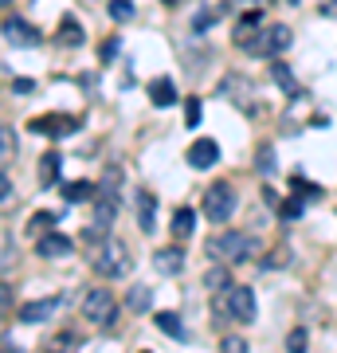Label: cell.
Returning a JSON list of instances; mask_svg holds the SVG:
<instances>
[{"instance_id": "cell-22", "label": "cell", "mask_w": 337, "mask_h": 353, "mask_svg": "<svg viewBox=\"0 0 337 353\" xmlns=\"http://www.w3.org/2000/svg\"><path fill=\"white\" fill-rule=\"evenodd\" d=\"M290 263V248L287 243H275L271 252L263 255V267H271V271H278V267H287Z\"/></svg>"}, {"instance_id": "cell-4", "label": "cell", "mask_w": 337, "mask_h": 353, "mask_svg": "<svg viewBox=\"0 0 337 353\" xmlns=\"http://www.w3.org/2000/svg\"><path fill=\"white\" fill-rule=\"evenodd\" d=\"M83 318H90L94 326H114V318H118V303H114V294L106 287H90L83 294Z\"/></svg>"}, {"instance_id": "cell-18", "label": "cell", "mask_w": 337, "mask_h": 353, "mask_svg": "<svg viewBox=\"0 0 337 353\" xmlns=\"http://www.w3.org/2000/svg\"><path fill=\"white\" fill-rule=\"evenodd\" d=\"M59 169H63L59 153H43V157H39V181H43V185H55V181H59Z\"/></svg>"}, {"instance_id": "cell-28", "label": "cell", "mask_w": 337, "mask_h": 353, "mask_svg": "<svg viewBox=\"0 0 337 353\" xmlns=\"http://www.w3.org/2000/svg\"><path fill=\"white\" fill-rule=\"evenodd\" d=\"M302 212H306V204L294 196V201H287V204H278V216L283 220H302Z\"/></svg>"}, {"instance_id": "cell-34", "label": "cell", "mask_w": 337, "mask_h": 353, "mask_svg": "<svg viewBox=\"0 0 337 353\" xmlns=\"http://www.w3.org/2000/svg\"><path fill=\"white\" fill-rule=\"evenodd\" d=\"M12 90H16V94H32L36 83H32V79H12Z\"/></svg>"}, {"instance_id": "cell-35", "label": "cell", "mask_w": 337, "mask_h": 353, "mask_svg": "<svg viewBox=\"0 0 337 353\" xmlns=\"http://www.w3.org/2000/svg\"><path fill=\"white\" fill-rule=\"evenodd\" d=\"M224 350L227 353H243V350H247V341H243V338H224Z\"/></svg>"}, {"instance_id": "cell-36", "label": "cell", "mask_w": 337, "mask_h": 353, "mask_svg": "<svg viewBox=\"0 0 337 353\" xmlns=\"http://www.w3.org/2000/svg\"><path fill=\"white\" fill-rule=\"evenodd\" d=\"M0 263H4V271L12 267V236H8V232H4V259H0Z\"/></svg>"}, {"instance_id": "cell-31", "label": "cell", "mask_w": 337, "mask_h": 353, "mask_svg": "<svg viewBox=\"0 0 337 353\" xmlns=\"http://www.w3.org/2000/svg\"><path fill=\"white\" fill-rule=\"evenodd\" d=\"M290 185H294V192H302V196H318V192H322V189H318V185H310V181H302L298 173L290 176Z\"/></svg>"}, {"instance_id": "cell-16", "label": "cell", "mask_w": 337, "mask_h": 353, "mask_svg": "<svg viewBox=\"0 0 337 353\" xmlns=\"http://www.w3.org/2000/svg\"><path fill=\"white\" fill-rule=\"evenodd\" d=\"M271 79H275L278 87L287 90V94H294V99H302V90H298V83H294V75H290V67L283 63V59H271Z\"/></svg>"}, {"instance_id": "cell-3", "label": "cell", "mask_w": 337, "mask_h": 353, "mask_svg": "<svg viewBox=\"0 0 337 353\" xmlns=\"http://www.w3.org/2000/svg\"><path fill=\"white\" fill-rule=\"evenodd\" d=\"M232 212H236V189H232L227 181L208 185V189H204V216H208L212 224H224V220H232Z\"/></svg>"}, {"instance_id": "cell-29", "label": "cell", "mask_w": 337, "mask_h": 353, "mask_svg": "<svg viewBox=\"0 0 337 353\" xmlns=\"http://www.w3.org/2000/svg\"><path fill=\"white\" fill-rule=\"evenodd\" d=\"M185 122H188V130L200 126V99H185Z\"/></svg>"}, {"instance_id": "cell-1", "label": "cell", "mask_w": 337, "mask_h": 353, "mask_svg": "<svg viewBox=\"0 0 337 353\" xmlns=\"http://www.w3.org/2000/svg\"><path fill=\"white\" fill-rule=\"evenodd\" d=\"M204 252L212 259H224V263H243L251 255H259V243L251 236H243V232H224V236H212L204 243Z\"/></svg>"}, {"instance_id": "cell-5", "label": "cell", "mask_w": 337, "mask_h": 353, "mask_svg": "<svg viewBox=\"0 0 337 353\" xmlns=\"http://www.w3.org/2000/svg\"><path fill=\"white\" fill-rule=\"evenodd\" d=\"M227 314L236 322H255V290L243 283H232L227 287Z\"/></svg>"}, {"instance_id": "cell-24", "label": "cell", "mask_w": 337, "mask_h": 353, "mask_svg": "<svg viewBox=\"0 0 337 353\" xmlns=\"http://www.w3.org/2000/svg\"><path fill=\"white\" fill-rule=\"evenodd\" d=\"M106 12H110V20L125 24V20H134V4H130V0H110V4H106Z\"/></svg>"}, {"instance_id": "cell-39", "label": "cell", "mask_w": 337, "mask_h": 353, "mask_svg": "<svg viewBox=\"0 0 337 353\" xmlns=\"http://www.w3.org/2000/svg\"><path fill=\"white\" fill-rule=\"evenodd\" d=\"M322 16H337V0H325V4H322Z\"/></svg>"}, {"instance_id": "cell-30", "label": "cell", "mask_w": 337, "mask_h": 353, "mask_svg": "<svg viewBox=\"0 0 337 353\" xmlns=\"http://www.w3.org/2000/svg\"><path fill=\"white\" fill-rule=\"evenodd\" d=\"M0 141H4V161H12V153H16V134H12V126L0 130Z\"/></svg>"}, {"instance_id": "cell-21", "label": "cell", "mask_w": 337, "mask_h": 353, "mask_svg": "<svg viewBox=\"0 0 337 353\" xmlns=\"http://www.w3.org/2000/svg\"><path fill=\"white\" fill-rule=\"evenodd\" d=\"M125 303H130V310H150L153 306V290L150 287H130V299H125Z\"/></svg>"}, {"instance_id": "cell-9", "label": "cell", "mask_w": 337, "mask_h": 353, "mask_svg": "<svg viewBox=\"0 0 337 353\" xmlns=\"http://www.w3.org/2000/svg\"><path fill=\"white\" fill-rule=\"evenodd\" d=\"M4 39L12 48H39V32L24 20H4Z\"/></svg>"}, {"instance_id": "cell-13", "label": "cell", "mask_w": 337, "mask_h": 353, "mask_svg": "<svg viewBox=\"0 0 337 353\" xmlns=\"http://www.w3.org/2000/svg\"><path fill=\"white\" fill-rule=\"evenodd\" d=\"M138 228L145 232V236L157 228V196H153V192H145V189L138 192Z\"/></svg>"}, {"instance_id": "cell-38", "label": "cell", "mask_w": 337, "mask_h": 353, "mask_svg": "<svg viewBox=\"0 0 337 353\" xmlns=\"http://www.w3.org/2000/svg\"><path fill=\"white\" fill-rule=\"evenodd\" d=\"M263 201L271 204V208H278V192H275V189H271V185H267V189H263Z\"/></svg>"}, {"instance_id": "cell-23", "label": "cell", "mask_w": 337, "mask_h": 353, "mask_svg": "<svg viewBox=\"0 0 337 353\" xmlns=\"http://www.w3.org/2000/svg\"><path fill=\"white\" fill-rule=\"evenodd\" d=\"M204 287H208V290H227V287H232V275H227V267H212V271L204 275Z\"/></svg>"}, {"instance_id": "cell-14", "label": "cell", "mask_w": 337, "mask_h": 353, "mask_svg": "<svg viewBox=\"0 0 337 353\" xmlns=\"http://www.w3.org/2000/svg\"><path fill=\"white\" fill-rule=\"evenodd\" d=\"M153 267H157L161 275H181L185 252H181V248H161V252H153Z\"/></svg>"}, {"instance_id": "cell-2", "label": "cell", "mask_w": 337, "mask_h": 353, "mask_svg": "<svg viewBox=\"0 0 337 353\" xmlns=\"http://www.w3.org/2000/svg\"><path fill=\"white\" fill-rule=\"evenodd\" d=\"M90 267H94L102 279H122V275H130L134 259H130L122 240H102L99 248H94V255H90Z\"/></svg>"}, {"instance_id": "cell-17", "label": "cell", "mask_w": 337, "mask_h": 353, "mask_svg": "<svg viewBox=\"0 0 337 353\" xmlns=\"http://www.w3.org/2000/svg\"><path fill=\"white\" fill-rule=\"evenodd\" d=\"M192 228H196V212H192V208H176L173 212V236L176 240H188Z\"/></svg>"}, {"instance_id": "cell-10", "label": "cell", "mask_w": 337, "mask_h": 353, "mask_svg": "<svg viewBox=\"0 0 337 353\" xmlns=\"http://www.w3.org/2000/svg\"><path fill=\"white\" fill-rule=\"evenodd\" d=\"M145 94H150L153 106H161V110H165V106H173V102H176V83L169 75H157L150 87H145Z\"/></svg>"}, {"instance_id": "cell-40", "label": "cell", "mask_w": 337, "mask_h": 353, "mask_svg": "<svg viewBox=\"0 0 337 353\" xmlns=\"http://www.w3.org/2000/svg\"><path fill=\"white\" fill-rule=\"evenodd\" d=\"M161 4H169V8H173V4H185V0H161Z\"/></svg>"}, {"instance_id": "cell-12", "label": "cell", "mask_w": 337, "mask_h": 353, "mask_svg": "<svg viewBox=\"0 0 337 353\" xmlns=\"http://www.w3.org/2000/svg\"><path fill=\"white\" fill-rule=\"evenodd\" d=\"M75 252V243L67 240V236H59V232H48V236H39V255L43 259H63V255Z\"/></svg>"}, {"instance_id": "cell-27", "label": "cell", "mask_w": 337, "mask_h": 353, "mask_svg": "<svg viewBox=\"0 0 337 353\" xmlns=\"http://www.w3.org/2000/svg\"><path fill=\"white\" fill-rule=\"evenodd\" d=\"M271 48H275V51H287V48H290V28H287V24H275V28H271Z\"/></svg>"}, {"instance_id": "cell-33", "label": "cell", "mask_w": 337, "mask_h": 353, "mask_svg": "<svg viewBox=\"0 0 337 353\" xmlns=\"http://www.w3.org/2000/svg\"><path fill=\"white\" fill-rule=\"evenodd\" d=\"M287 345H290V350H302V345H306V330H290Z\"/></svg>"}, {"instance_id": "cell-15", "label": "cell", "mask_w": 337, "mask_h": 353, "mask_svg": "<svg viewBox=\"0 0 337 353\" xmlns=\"http://www.w3.org/2000/svg\"><path fill=\"white\" fill-rule=\"evenodd\" d=\"M83 39H87L83 24H79L75 16H63V20H59V32H55V43H63V48H79Z\"/></svg>"}, {"instance_id": "cell-26", "label": "cell", "mask_w": 337, "mask_h": 353, "mask_svg": "<svg viewBox=\"0 0 337 353\" xmlns=\"http://www.w3.org/2000/svg\"><path fill=\"white\" fill-rule=\"evenodd\" d=\"M255 169H259V173H275V150H271V145H263L259 150V157H255Z\"/></svg>"}, {"instance_id": "cell-41", "label": "cell", "mask_w": 337, "mask_h": 353, "mask_svg": "<svg viewBox=\"0 0 337 353\" xmlns=\"http://www.w3.org/2000/svg\"><path fill=\"white\" fill-rule=\"evenodd\" d=\"M4 4H12V0H4Z\"/></svg>"}, {"instance_id": "cell-32", "label": "cell", "mask_w": 337, "mask_h": 353, "mask_svg": "<svg viewBox=\"0 0 337 353\" xmlns=\"http://www.w3.org/2000/svg\"><path fill=\"white\" fill-rule=\"evenodd\" d=\"M216 16H220V12H200L196 20H192V32H208V28L216 24Z\"/></svg>"}, {"instance_id": "cell-20", "label": "cell", "mask_w": 337, "mask_h": 353, "mask_svg": "<svg viewBox=\"0 0 337 353\" xmlns=\"http://www.w3.org/2000/svg\"><path fill=\"white\" fill-rule=\"evenodd\" d=\"M157 330H161V334H169V338H185L181 314H173V310H161V314H157Z\"/></svg>"}, {"instance_id": "cell-6", "label": "cell", "mask_w": 337, "mask_h": 353, "mask_svg": "<svg viewBox=\"0 0 337 353\" xmlns=\"http://www.w3.org/2000/svg\"><path fill=\"white\" fill-rule=\"evenodd\" d=\"M32 130L43 134V138H67L71 130H79V118H71V114H43V118H32Z\"/></svg>"}, {"instance_id": "cell-19", "label": "cell", "mask_w": 337, "mask_h": 353, "mask_svg": "<svg viewBox=\"0 0 337 353\" xmlns=\"http://www.w3.org/2000/svg\"><path fill=\"white\" fill-rule=\"evenodd\" d=\"M63 196H67L71 204L94 201V185H90V181H67V185H63Z\"/></svg>"}, {"instance_id": "cell-8", "label": "cell", "mask_w": 337, "mask_h": 353, "mask_svg": "<svg viewBox=\"0 0 337 353\" xmlns=\"http://www.w3.org/2000/svg\"><path fill=\"white\" fill-rule=\"evenodd\" d=\"M216 161H220V145L212 138H196L188 145V165L192 169H212Z\"/></svg>"}, {"instance_id": "cell-25", "label": "cell", "mask_w": 337, "mask_h": 353, "mask_svg": "<svg viewBox=\"0 0 337 353\" xmlns=\"http://www.w3.org/2000/svg\"><path fill=\"white\" fill-rule=\"evenodd\" d=\"M51 224H55V212H36L32 216V224H28V232H32V236H48Z\"/></svg>"}, {"instance_id": "cell-42", "label": "cell", "mask_w": 337, "mask_h": 353, "mask_svg": "<svg viewBox=\"0 0 337 353\" xmlns=\"http://www.w3.org/2000/svg\"><path fill=\"white\" fill-rule=\"evenodd\" d=\"M294 4H298V0H294Z\"/></svg>"}, {"instance_id": "cell-11", "label": "cell", "mask_w": 337, "mask_h": 353, "mask_svg": "<svg viewBox=\"0 0 337 353\" xmlns=\"http://www.w3.org/2000/svg\"><path fill=\"white\" fill-rule=\"evenodd\" d=\"M55 299H36V303H24L20 306V322H28V326H39V322H48L51 314H55Z\"/></svg>"}, {"instance_id": "cell-37", "label": "cell", "mask_w": 337, "mask_h": 353, "mask_svg": "<svg viewBox=\"0 0 337 353\" xmlns=\"http://www.w3.org/2000/svg\"><path fill=\"white\" fill-rule=\"evenodd\" d=\"M114 55H118V39H106L102 43V59H114Z\"/></svg>"}, {"instance_id": "cell-7", "label": "cell", "mask_w": 337, "mask_h": 353, "mask_svg": "<svg viewBox=\"0 0 337 353\" xmlns=\"http://www.w3.org/2000/svg\"><path fill=\"white\" fill-rule=\"evenodd\" d=\"M114 216H118V196H114V189H106L99 201H94V220H90L87 240H94L99 232H106V228L114 224Z\"/></svg>"}]
</instances>
